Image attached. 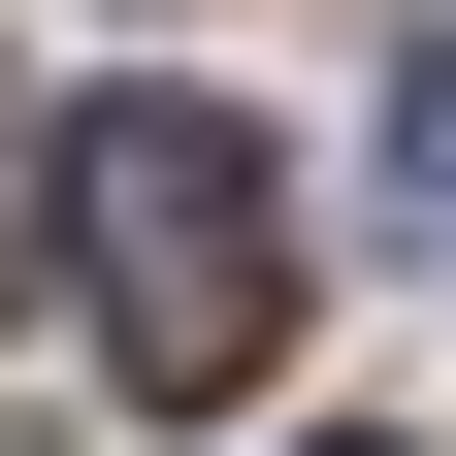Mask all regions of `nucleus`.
<instances>
[{
  "label": "nucleus",
  "mask_w": 456,
  "mask_h": 456,
  "mask_svg": "<svg viewBox=\"0 0 456 456\" xmlns=\"http://www.w3.org/2000/svg\"><path fill=\"white\" fill-rule=\"evenodd\" d=\"M66 261H98V359L163 424H228V391L294 359V163L228 131V98H66Z\"/></svg>",
  "instance_id": "obj_1"
},
{
  "label": "nucleus",
  "mask_w": 456,
  "mask_h": 456,
  "mask_svg": "<svg viewBox=\"0 0 456 456\" xmlns=\"http://www.w3.org/2000/svg\"><path fill=\"white\" fill-rule=\"evenodd\" d=\"M391 228H456V66H424V98H391Z\"/></svg>",
  "instance_id": "obj_2"
},
{
  "label": "nucleus",
  "mask_w": 456,
  "mask_h": 456,
  "mask_svg": "<svg viewBox=\"0 0 456 456\" xmlns=\"http://www.w3.org/2000/svg\"><path fill=\"white\" fill-rule=\"evenodd\" d=\"M326 456H391V424H326Z\"/></svg>",
  "instance_id": "obj_3"
}]
</instances>
